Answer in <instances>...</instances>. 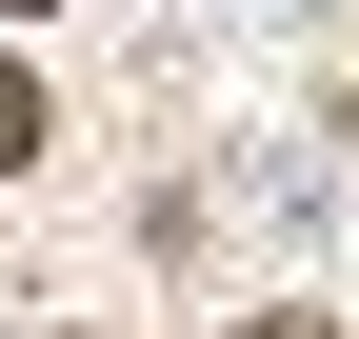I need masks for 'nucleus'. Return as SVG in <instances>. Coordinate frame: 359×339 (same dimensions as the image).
<instances>
[{"label":"nucleus","instance_id":"nucleus-1","mask_svg":"<svg viewBox=\"0 0 359 339\" xmlns=\"http://www.w3.org/2000/svg\"><path fill=\"white\" fill-rule=\"evenodd\" d=\"M40 140H60V120H40V80H20V60H0V180H20Z\"/></svg>","mask_w":359,"mask_h":339},{"label":"nucleus","instance_id":"nucleus-2","mask_svg":"<svg viewBox=\"0 0 359 339\" xmlns=\"http://www.w3.org/2000/svg\"><path fill=\"white\" fill-rule=\"evenodd\" d=\"M259 339H320V319H259Z\"/></svg>","mask_w":359,"mask_h":339},{"label":"nucleus","instance_id":"nucleus-3","mask_svg":"<svg viewBox=\"0 0 359 339\" xmlns=\"http://www.w3.org/2000/svg\"><path fill=\"white\" fill-rule=\"evenodd\" d=\"M0 20H40V0H0Z\"/></svg>","mask_w":359,"mask_h":339}]
</instances>
